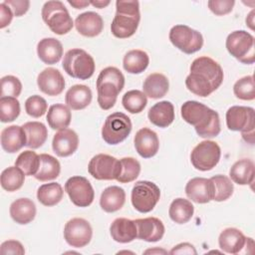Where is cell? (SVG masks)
<instances>
[{
    "mask_svg": "<svg viewBox=\"0 0 255 255\" xmlns=\"http://www.w3.org/2000/svg\"><path fill=\"white\" fill-rule=\"evenodd\" d=\"M221 66L207 56L198 57L191 63L190 73L185 79L188 91L199 97H207L217 90L223 82Z\"/></svg>",
    "mask_w": 255,
    "mask_h": 255,
    "instance_id": "1",
    "label": "cell"
},
{
    "mask_svg": "<svg viewBox=\"0 0 255 255\" xmlns=\"http://www.w3.org/2000/svg\"><path fill=\"white\" fill-rule=\"evenodd\" d=\"M180 113L182 119L194 127L199 136L208 138L220 133L219 115L207 106L196 101H187L181 106Z\"/></svg>",
    "mask_w": 255,
    "mask_h": 255,
    "instance_id": "2",
    "label": "cell"
},
{
    "mask_svg": "<svg viewBox=\"0 0 255 255\" xmlns=\"http://www.w3.org/2000/svg\"><path fill=\"white\" fill-rule=\"evenodd\" d=\"M116 8V15L111 24L112 34L120 39L131 37L140 21L138 1L118 0Z\"/></svg>",
    "mask_w": 255,
    "mask_h": 255,
    "instance_id": "3",
    "label": "cell"
},
{
    "mask_svg": "<svg viewBox=\"0 0 255 255\" xmlns=\"http://www.w3.org/2000/svg\"><path fill=\"white\" fill-rule=\"evenodd\" d=\"M98 104L101 109L107 111L112 109L118 95L124 89L125 76L116 67H107L102 70L97 79Z\"/></svg>",
    "mask_w": 255,
    "mask_h": 255,
    "instance_id": "4",
    "label": "cell"
},
{
    "mask_svg": "<svg viewBox=\"0 0 255 255\" xmlns=\"http://www.w3.org/2000/svg\"><path fill=\"white\" fill-rule=\"evenodd\" d=\"M62 65L69 76L80 80L90 79L96 67L94 58L85 50L77 48L67 51Z\"/></svg>",
    "mask_w": 255,
    "mask_h": 255,
    "instance_id": "5",
    "label": "cell"
},
{
    "mask_svg": "<svg viewBox=\"0 0 255 255\" xmlns=\"http://www.w3.org/2000/svg\"><path fill=\"white\" fill-rule=\"evenodd\" d=\"M42 19L50 30L57 35H64L70 32L74 26L72 17L61 1H48L42 8Z\"/></svg>",
    "mask_w": 255,
    "mask_h": 255,
    "instance_id": "6",
    "label": "cell"
},
{
    "mask_svg": "<svg viewBox=\"0 0 255 255\" xmlns=\"http://www.w3.org/2000/svg\"><path fill=\"white\" fill-rule=\"evenodd\" d=\"M254 109L244 106H232L226 112V125L230 130L241 131L243 138L254 142Z\"/></svg>",
    "mask_w": 255,
    "mask_h": 255,
    "instance_id": "7",
    "label": "cell"
},
{
    "mask_svg": "<svg viewBox=\"0 0 255 255\" xmlns=\"http://www.w3.org/2000/svg\"><path fill=\"white\" fill-rule=\"evenodd\" d=\"M225 45L229 54L239 62L247 65L255 62V40L250 33L244 30L231 32Z\"/></svg>",
    "mask_w": 255,
    "mask_h": 255,
    "instance_id": "8",
    "label": "cell"
},
{
    "mask_svg": "<svg viewBox=\"0 0 255 255\" xmlns=\"http://www.w3.org/2000/svg\"><path fill=\"white\" fill-rule=\"evenodd\" d=\"M130 119L124 113L116 112L110 115L102 128V137L109 144H119L131 131Z\"/></svg>",
    "mask_w": 255,
    "mask_h": 255,
    "instance_id": "9",
    "label": "cell"
},
{
    "mask_svg": "<svg viewBox=\"0 0 255 255\" xmlns=\"http://www.w3.org/2000/svg\"><path fill=\"white\" fill-rule=\"evenodd\" d=\"M160 197L159 187L148 180L136 181L131 189V204L141 213L150 212Z\"/></svg>",
    "mask_w": 255,
    "mask_h": 255,
    "instance_id": "10",
    "label": "cell"
},
{
    "mask_svg": "<svg viewBox=\"0 0 255 255\" xmlns=\"http://www.w3.org/2000/svg\"><path fill=\"white\" fill-rule=\"evenodd\" d=\"M169 40L175 48L185 54H193L203 46L200 32L186 25H175L169 31Z\"/></svg>",
    "mask_w": 255,
    "mask_h": 255,
    "instance_id": "11",
    "label": "cell"
},
{
    "mask_svg": "<svg viewBox=\"0 0 255 255\" xmlns=\"http://www.w3.org/2000/svg\"><path fill=\"white\" fill-rule=\"evenodd\" d=\"M220 156L221 149L215 141L203 140L192 149L190 160L196 169L207 171L215 167L220 160Z\"/></svg>",
    "mask_w": 255,
    "mask_h": 255,
    "instance_id": "12",
    "label": "cell"
},
{
    "mask_svg": "<svg viewBox=\"0 0 255 255\" xmlns=\"http://www.w3.org/2000/svg\"><path fill=\"white\" fill-rule=\"evenodd\" d=\"M88 170L98 180L117 179L121 173V161L112 155L99 153L90 160Z\"/></svg>",
    "mask_w": 255,
    "mask_h": 255,
    "instance_id": "13",
    "label": "cell"
},
{
    "mask_svg": "<svg viewBox=\"0 0 255 255\" xmlns=\"http://www.w3.org/2000/svg\"><path fill=\"white\" fill-rule=\"evenodd\" d=\"M65 191L71 201L79 207H88L95 198V191L91 182L80 175L72 176L66 181Z\"/></svg>",
    "mask_w": 255,
    "mask_h": 255,
    "instance_id": "14",
    "label": "cell"
},
{
    "mask_svg": "<svg viewBox=\"0 0 255 255\" xmlns=\"http://www.w3.org/2000/svg\"><path fill=\"white\" fill-rule=\"evenodd\" d=\"M93 236V229L88 220L80 217L70 219L64 227V238L66 242L75 248L88 245Z\"/></svg>",
    "mask_w": 255,
    "mask_h": 255,
    "instance_id": "15",
    "label": "cell"
},
{
    "mask_svg": "<svg viewBox=\"0 0 255 255\" xmlns=\"http://www.w3.org/2000/svg\"><path fill=\"white\" fill-rule=\"evenodd\" d=\"M218 244L222 251L229 254H238L241 253L245 247L254 246V241L250 237H245L239 229L228 227L221 231L218 238Z\"/></svg>",
    "mask_w": 255,
    "mask_h": 255,
    "instance_id": "16",
    "label": "cell"
},
{
    "mask_svg": "<svg viewBox=\"0 0 255 255\" xmlns=\"http://www.w3.org/2000/svg\"><path fill=\"white\" fill-rule=\"evenodd\" d=\"M39 90L48 96H59L65 89V79L55 68L44 69L37 77Z\"/></svg>",
    "mask_w": 255,
    "mask_h": 255,
    "instance_id": "17",
    "label": "cell"
},
{
    "mask_svg": "<svg viewBox=\"0 0 255 255\" xmlns=\"http://www.w3.org/2000/svg\"><path fill=\"white\" fill-rule=\"evenodd\" d=\"M185 193L196 203H208L213 200L214 186L210 178L193 177L186 183Z\"/></svg>",
    "mask_w": 255,
    "mask_h": 255,
    "instance_id": "18",
    "label": "cell"
},
{
    "mask_svg": "<svg viewBox=\"0 0 255 255\" xmlns=\"http://www.w3.org/2000/svg\"><path fill=\"white\" fill-rule=\"evenodd\" d=\"M79 137L75 130L71 128H63L54 134L52 148L54 152L61 157L72 155L78 148Z\"/></svg>",
    "mask_w": 255,
    "mask_h": 255,
    "instance_id": "19",
    "label": "cell"
},
{
    "mask_svg": "<svg viewBox=\"0 0 255 255\" xmlns=\"http://www.w3.org/2000/svg\"><path fill=\"white\" fill-rule=\"evenodd\" d=\"M134 147L143 158L154 156L159 148V140L156 132L148 128H142L134 135Z\"/></svg>",
    "mask_w": 255,
    "mask_h": 255,
    "instance_id": "20",
    "label": "cell"
},
{
    "mask_svg": "<svg viewBox=\"0 0 255 255\" xmlns=\"http://www.w3.org/2000/svg\"><path fill=\"white\" fill-rule=\"evenodd\" d=\"M137 230V238L146 242L159 241L164 235V225L156 217H146L134 220Z\"/></svg>",
    "mask_w": 255,
    "mask_h": 255,
    "instance_id": "21",
    "label": "cell"
},
{
    "mask_svg": "<svg viewBox=\"0 0 255 255\" xmlns=\"http://www.w3.org/2000/svg\"><path fill=\"white\" fill-rule=\"evenodd\" d=\"M75 26L81 35L85 37H96L103 31L104 21L98 13L88 11L77 16Z\"/></svg>",
    "mask_w": 255,
    "mask_h": 255,
    "instance_id": "22",
    "label": "cell"
},
{
    "mask_svg": "<svg viewBox=\"0 0 255 255\" xmlns=\"http://www.w3.org/2000/svg\"><path fill=\"white\" fill-rule=\"evenodd\" d=\"M1 146L9 152L14 153L26 145V133L20 126H9L1 131Z\"/></svg>",
    "mask_w": 255,
    "mask_h": 255,
    "instance_id": "23",
    "label": "cell"
},
{
    "mask_svg": "<svg viewBox=\"0 0 255 255\" xmlns=\"http://www.w3.org/2000/svg\"><path fill=\"white\" fill-rule=\"evenodd\" d=\"M112 238L119 243H128L137 238V230L134 220L120 217L113 221L110 226Z\"/></svg>",
    "mask_w": 255,
    "mask_h": 255,
    "instance_id": "24",
    "label": "cell"
},
{
    "mask_svg": "<svg viewBox=\"0 0 255 255\" xmlns=\"http://www.w3.org/2000/svg\"><path fill=\"white\" fill-rule=\"evenodd\" d=\"M37 54L43 63L54 65L63 56V45L55 38H44L37 45Z\"/></svg>",
    "mask_w": 255,
    "mask_h": 255,
    "instance_id": "25",
    "label": "cell"
},
{
    "mask_svg": "<svg viewBox=\"0 0 255 255\" xmlns=\"http://www.w3.org/2000/svg\"><path fill=\"white\" fill-rule=\"evenodd\" d=\"M151 124L158 128H167L174 120V107L168 101H161L154 104L147 113Z\"/></svg>",
    "mask_w": 255,
    "mask_h": 255,
    "instance_id": "26",
    "label": "cell"
},
{
    "mask_svg": "<svg viewBox=\"0 0 255 255\" xmlns=\"http://www.w3.org/2000/svg\"><path fill=\"white\" fill-rule=\"evenodd\" d=\"M10 216L18 224H28L36 216V205L29 198H19L10 205Z\"/></svg>",
    "mask_w": 255,
    "mask_h": 255,
    "instance_id": "27",
    "label": "cell"
},
{
    "mask_svg": "<svg viewBox=\"0 0 255 255\" xmlns=\"http://www.w3.org/2000/svg\"><path fill=\"white\" fill-rule=\"evenodd\" d=\"M92 91L86 85H74L66 93L65 102L67 106L75 111L87 108L92 102Z\"/></svg>",
    "mask_w": 255,
    "mask_h": 255,
    "instance_id": "28",
    "label": "cell"
},
{
    "mask_svg": "<svg viewBox=\"0 0 255 255\" xmlns=\"http://www.w3.org/2000/svg\"><path fill=\"white\" fill-rule=\"evenodd\" d=\"M126 202L125 190L117 185H112L104 189L100 198V205L106 212L112 213L120 210Z\"/></svg>",
    "mask_w": 255,
    "mask_h": 255,
    "instance_id": "29",
    "label": "cell"
},
{
    "mask_svg": "<svg viewBox=\"0 0 255 255\" xmlns=\"http://www.w3.org/2000/svg\"><path fill=\"white\" fill-rule=\"evenodd\" d=\"M230 178L237 184L246 185L254 181L255 166L253 160L242 158L237 160L229 170Z\"/></svg>",
    "mask_w": 255,
    "mask_h": 255,
    "instance_id": "30",
    "label": "cell"
},
{
    "mask_svg": "<svg viewBox=\"0 0 255 255\" xmlns=\"http://www.w3.org/2000/svg\"><path fill=\"white\" fill-rule=\"evenodd\" d=\"M142 89L146 97L151 99H159L164 97L168 92L169 82L163 74L153 73L145 78Z\"/></svg>",
    "mask_w": 255,
    "mask_h": 255,
    "instance_id": "31",
    "label": "cell"
},
{
    "mask_svg": "<svg viewBox=\"0 0 255 255\" xmlns=\"http://www.w3.org/2000/svg\"><path fill=\"white\" fill-rule=\"evenodd\" d=\"M72 120L70 108L63 104L52 105L47 114V122L53 129H63L69 127Z\"/></svg>",
    "mask_w": 255,
    "mask_h": 255,
    "instance_id": "32",
    "label": "cell"
},
{
    "mask_svg": "<svg viewBox=\"0 0 255 255\" xmlns=\"http://www.w3.org/2000/svg\"><path fill=\"white\" fill-rule=\"evenodd\" d=\"M26 133V145L30 148H39L42 146L48 136V130L44 124L40 122H28L22 126Z\"/></svg>",
    "mask_w": 255,
    "mask_h": 255,
    "instance_id": "33",
    "label": "cell"
},
{
    "mask_svg": "<svg viewBox=\"0 0 255 255\" xmlns=\"http://www.w3.org/2000/svg\"><path fill=\"white\" fill-rule=\"evenodd\" d=\"M149 64V57L146 52L142 50H130L128 51L123 60L124 69L129 74L142 73Z\"/></svg>",
    "mask_w": 255,
    "mask_h": 255,
    "instance_id": "34",
    "label": "cell"
},
{
    "mask_svg": "<svg viewBox=\"0 0 255 255\" xmlns=\"http://www.w3.org/2000/svg\"><path fill=\"white\" fill-rule=\"evenodd\" d=\"M194 206L192 203L184 198L174 199L169 206L168 214L170 219L178 224L187 223L193 216Z\"/></svg>",
    "mask_w": 255,
    "mask_h": 255,
    "instance_id": "35",
    "label": "cell"
},
{
    "mask_svg": "<svg viewBox=\"0 0 255 255\" xmlns=\"http://www.w3.org/2000/svg\"><path fill=\"white\" fill-rule=\"evenodd\" d=\"M61 171V165L56 157L48 154H40V166L38 172L34 175L40 181H48L56 179Z\"/></svg>",
    "mask_w": 255,
    "mask_h": 255,
    "instance_id": "36",
    "label": "cell"
},
{
    "mask_svg": "<svg viewBox=\"0 0 255 255\" xmlns=\"http://www.w3.org/2000/svg\"><path fill=\"white\" fill-rule=\"evenodd\" d=\"M63 188L57 182L42 184L37 190V199L45 206H54L63 198Z\"/></svg>",
    "mask_w": 255,
    "mask_h": 255,
    "instance_id": "37",
    "label": "cell"
},
{
    "mask_svg": "<svg viewBox=\"0 0 255 255\" xmlns=\"http://www.w3.org/2000/svg\"><path fill=\"white\" fill-rule=\"evenodd\" d=\"M24 180L25 173L16 165L5 168L1 173V186L9 192L20 189Z\"/></svg>",
    "mask_w": 255,
    "mask_h": 255,
    "instance_id": "38",
    "label": "cell"
},
{
    "mask_svg": "<svg viewBox=\"0 0 255 255\" xmlns=\"http://www.w3.org/2000/svg\"><path fill=\"white\" fill-rule=\"evenodd\" d=\"M122 104L128 113L138 114L146 107L147 99L143 92L139 90H131L123 96Z\"/></svg>",
    "mask_w": 255,
    "mask_h": 255,
    "instance_id": "39",
    "label": "cell"
},
{
    "mask_svg": "<svg viewBox=\"0 0 255 255\" xmlns=\"http://www.w3.org/2000/svg\"><path fill=\"white\" fill-rule=\"evenodd\" d=\"M210 179L214 186L213 200L218 202L225 201L232 195L234 186L231 179L228 176L217 174L212 176Z\"/></svg>",
    "mask_w": 255,
    "mask_h": 255,
    "instance_id": "40",
    "label": "cell"
},
{
    "mask_svg": "<svg viewBox=\"0 0 255 255\" xmlns=\"http://www.w3.org/2000/svg\"><path fill=\"white\" fill-rule=\"evenodd\" d=\"M15 165L22 169L25 175H35L40 166V155L33 150L22 151L18 155Z\"/></svg>",
    "mask_w": 255,
    "mask_h": 255,
    "instance_id": "41",
    "label": "cell"
},
{
    "mask_svg": "<svg viewBox=\"0 0 255 255\" xmlns=\"http://www.w3.org/2000/svg\"><path fill=\"white\" fill-rule=\"evenodd\" d=\"M121 161V173L117 180L121 183H128L139 175L140 163L133 157H124Z\"/></svg>",
    "mask_w": 255,
    "mask_h": 255,
    "instance_id": "42",
    "label": "cell"
},
{
    "mask_svg": "<svg viewBox=\"0 0 255 255\" xmlns=\"http://www.w3.org/2000/svg\"><path fill=\"white\" fill-rule=\"evenodd\" d=\"M20 115V103L14 97H1L0 99V121L11 123Z\"/></svg>",
    "mask_w": 255,
    "mask_h": 255,
    "instance_id": "43",
    "label": "cell"
},
{
    "mask_svg": "<svg viewBox=\"0 0 255 255\" xmlns=\"http://www.w3.org/2000/svg\"><path fill=\"white\" fill-rule=\"evenodd\" d=\"M233 93L236 98L243 101H252L255 99V87L253 76H245L233 86Z\"/></svg>",
    "mask_w": 255,
    "mask_h": 255,
    "instance_id": "44",
    "label": "cell"
},
{
    "mask_svg": "<svg viewBox=\"0 0 255 255\" xmlns=\"http://www.w3.org/2000/svg\"><path fill=\"white\" fill-rule=\"evenodd\" d=\"M48 105L44 98L38 95L29 97L25 102L26 113L33 118H40L44 116L47 112Z\"/></svg>",
    "mask_w": 255,
    "mask_h": 255,
    "instance_id": "45",
    "label": "cell"
},
{
    "mask_svg": "<svg viewBox=\"0 0 255 255\" xmlns=\"http://www.w3.org/2000/svg\"><path fill=\"white\" fill-rule=\"evenodd\" d=\"M22 92V84L17 77L8 75L1 78V97L17 98Z\"/></svg>",
    "mask_w": 255,
    "mask_h": 255,
    "instance_id": "46",
    "label": "cell"
},
{
    "mask_svg": "<svg viewBox=\"0 0 255 255\" xmlns=\"http://www.w3.org/2000/svg\"><path fill=\"white\" fill-rule=\"evenodd\" d=\"M234 4V0H209L207 2L210 11L217 16H222L230 13L233 9Z\"/></svg>",
    "mask_w": 255,
    "mask_h": 255,
    "instance_id": "47",
    "label": "cell"
},
{
    "mask_svg": "<svg viewBox=\"0 0 255 255\" xmlns=\"http://www.w3.org/2000/svg\"><path fill=\"white\" fill-rule=\"evenodd\" d=\"M1 254H25V249L21 242L17 240H7L1 244L0 247Z\"/></svg>",
    "mask_w": 255,
    "mask_h": 255,
    "instance_id": "48",
    "label": "cell"
},
{
    "mask_svg": "<svg viewBox=\"0 0 255 255\" xmlns=\"http://www.w3.org/2000/svg\"><path fill=\"white\" fill-rule=\"evenodd\" d=\"M4 3L11 8L14 16L16 17L24 15L30 7V1L28 0H5Z\"/></svg>",
    "mask_w": 255,
    "mask_h": 255,
    "instance_id": "49",
    "label": "cell"
},
{
    "mask_svg": "<svg viewBox=\"0 0 255 255\" xmlns=\"http://www.w3.org/2000/svg\"><path fill=\"white\" fill-rule=\"evenodd\" d=\"M13 16L14 14L11 8L7 4L2 2L0 4V28L3 29L7 27L11 23Z\"/></svg>",
    "mask_w": 255,
    "mask_h": 255,
    "instance_id": "50",
    "label": "cell"
},
{
    "mask_svg": "<svg viewBox=\"0 0 255 255\" xmlns=\"http://www.w3.org/2000/svg\"><path fill=\"white\" fill-rule=\"evenodd\" d=\"M170 254H193V255H196L197 252L194 248V246L190 243H187V242H184V243H179L177 244L176 246H174L170 252Z\"/></svg>",
    "mask_w": 255,
    "mask_h": 255,
    "instance_id": "51",
    "label": "cell"
},
{
    "mask_svg": "<svg viewBox=\"0 0 255 255\" xmlns=\"http://www.w3.org/2000/svg\"><path fill=\"white\" fill-rule=\"evenodd\" d=\"M68 3L76 9H83L90 5V1H84V0H75V1L69 0Z\"/></svg>",
    "mask_w": 255,
    "mask_h": 255,
    "instance_id": "52",
    "label": "cell"
},
{
    "mask_svg": "<svg viewBox=\"0 0 255 255\" xmlns=\"http://www.w3.org/2000/svg\"><path fill=\"white\" fill-rule=\"evenodd\" d=\"M111 2L110 1H90V4L97 7V8H105L106 6H108Z\"/></svg>",
    "mask_w": 255,
    "mask_h": 255,
    "instance_id": "53",
    "label": "cell"
},
{
    "mask_svg": "<svg viewBox=\"0 0 255 255\" xmlns=\"http://www.w3.org/2000/svg\"><path fill=\"white\" fill-rule=\"evenodd\" d=\"M144 254H149V253H151V254H153V253H162V254H166L167 253V251H165L164 249H160V248H154V249H147V250H145L144 252H143Z\"/></svg>",
    "mask_w": 255,
    "mask_h": 255,
    "instance_id": "54",
    "label": "cell"
},
{
    "mask_svg": "<svg viewBox=\"0 0 255 255\" xmlns=\"http://www.w3.org/2000/svg\"><path fill=\"white\" fill-rule=\"evenodd\" d=\"M254 10L253 11H251L250 13H249V15L247 16V18H246V24H248V26L253 30V18H254Z\"/></svg>",
    "mask_w": 255,
    "mask_h": 255,
    "instance_id": "55",
    "label": "cell"
}]
</instances>
